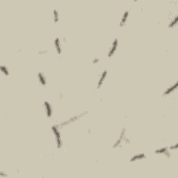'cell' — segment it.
I'll return each instance as SVG.
<instances>
[{"label":"cell","instance_id":"6da1fadb","mask_svg":"<svg viewBox=\"0 0 178 178\" xmlns=\"http://www.w3.org/2000/svg\"><path fill=\"white\" fill-rule=\"evenodd\" d=\"M60 126L59 125H54L51 127L53 135H54L55 141H56V147L58 149H61L63 147V141L61 138V133L60 132Z\"/></svg>","mask_w":178,"mask_h":178},{"label":"cell","instance_id":"7a4b0ae2","mask_svg":"<svg viewBox=\"0 0 178 178\" xmlns=\"http://www.w3.org/2000/svg\"><path fill=\"white\" fill-rule=\"evenodd\" d=\"M118 45H119L118 40L117 39V38H115V39L113 40L112 44H111V47H109V51H108V53H107L108 57L111 58V57H113V56H114L115 52H116L117 49H118Z\"/></svg>","mask_w":178,"mask_h":178},{"label":"cell","instance_id":"3957f363","mask_svg":"<svg viewBox=\"0 0 178 178\" xmlns=\"http://www.w3.org/2000/svg\"><path fill=\"white\" fill-rule=\"evenodd\" d=\"M125 133H126V129L125 128H122L120 131V135H119L118 139L115 141L114 144L113 145V149H114V148H119V147L122 146H121V145H122V143L124 142L125 139L126 138Z\"/></svg>","mask_w":178,"mask_h":178},{"label":"cell","instance_id":"277c9868","mask_svg":"<svg viewBox=\"0 0 178 178\" xmlns=\"http://www.w3.org/2000/svg\"><path fill=\"white\" fill-rule=\"evenodd\" d=\"M43 107L45 109V112L47 118H52L53 115V108L52 104L49 103L48 101H45L43 102Z\"/></svg>","mask_w":178,"mask_h":178},{"label":"cell","instance_id":"5b68a950","mask_svg":"<svg viewBox=\"0 0 178 178\" xmlns=\"http://www.w3.org/2000/svg\"><path fill=\"white\" fill-rule=\"evenodd\" d=\"M108 75V71L106 70H103V72L101 73L100 77L98 79V83H97V89H99L102 87V85H103L104 83V81L106 80V78L107 77Z\"/></svg>","mask_w":178,"mask_h":178},{"label":"cell","instance_id":"8992f818","mask_svg":"<svg viewBox=\"0 0 178 178\" xmlns=\"http://www.w3.org/2000/svg\"><path fill=\"white\" fill-rule=\"evenodd\" d=\"M178 86V82H175L172 85L170 86L169 87H168L167 89L165 90V91L163 93V96H168L170 94H172V93H174L177 90Z\"/></svg>","mask_w":178,"mask_h":178},{"label":"cell","instance_id":"52a82bcc","mask_svg":"<svg viewBox=\"0 0 178 178\" xmlns=\"http://www.w3.org/2000/svg\"><path fill=\"white\" fill-rule=\"evenodd\" d=\"M83 115L84 114H81V115H74V116L70 117V118L68 119V120H67L64 121V122H61V123L59 125L60 127H64V126H65V125H70V124L72 123V122H76V121L79 118H80L81 116H82V115Z\"/></svg>","mask_w":178,"mask_h":178},{"label":"cell","instance_id":"ba28073f","mask_svg":"<svg viewBox=\"0 0 178 178\" xmlns=\"http://www.w3.org/2000/svg\"><path fill=\"white\" fill-rule=\"evenodd\" d=\"M155 153L157 154V155H164L168 157H169L170 156V150L168 147H162V148H159V149L155 150Z\"/></svg>","mask_w":178,"mask_h":178},{"label":"cell","instance_id":"9c48e42d","mask_svg":"<svg viewBox=\"0 0 178 178\" xmlns=\"http://www.w3.org/2000/svg\"><path fill=\"white\" fill-rule=\"evenodd\" d=\"M54 46L56 49V52L58 55L61 54L62 53V47L61 43V39L59 38H56L54 40Z\"/></svg>","mask_w":178,"mask_h":178},{"label":"cell","instance_id":"30bf717a","mask_svg":"<svg viewBox=\"0 0 178 178\" xmlns=\"http://www.w3.org/2000/svg\"><path fill=\"white\" fill-rule=\"evenodd\" d=\"M146 158L147 156L145 153H138L132 156L131 158H130V161H131V162H134V161H141Z\"/></svg>","mask_w":178,"mask_h":178},{"label":"cell","instance_id":"8fae6325","mask_svg":"<svg viewBox=\"0 0 178 178\" xmlns=\"http://www.w3.org/2000/svg\"><path fill=\"white\" fill-rule=\"evenodd\" d=\"M37 78L40 85L43 86L47 85V79L43 72H38L37 74Z\"/></svg>","mask_w":178,"mask_h":178},{"label":"cell","instance_id":"7c38bea8","mask_svg":"<svg viewBox=\"0 0 178 178\" xmlns=\"http://www.w3.org/2000/svg\"><path fill=\"white\" fill-rule=\"evenodd\" d=\"M129 16V11H125L124 12V13L122 14V17L121 18L120 23V27H124L125 25H126L127 23Z\"/></svg>","mask_w":178,"mask_h":178},{"label":"cell","instance_id":"4fadbf2b","mask_svg":"<svg viewBox=\"0 0 178 178\" xmlns=\"http://www.w3.org/2000/svg\"><path fill=\"white\" fill-rule=\"evenodd\" d=\"M177 22H178V16L175 15V17L172 18L171 20H170L169 24H168V27H169L170 29L174 28V27L177 26Z\"/></svg>","mask_w":178,"mask_h":178},{"label":"cell","instance_id":"5bb4252c","mask_svg":"<svg viewBox=\"0 0 178 178\" xmlns=\"http://www.w3.org/2000/svg\"><path fill=\"white\" fill-rule=\"evenodd\" d=\"M0 70H1V73H2L4 76L8 77L10 75V72H9V70L6 65H1V66H0Z\"/></svg>","mask_w":178,"mask_h":178},{"label":"cell","instance_id":"9a60e30c","mask_svg":"<svg viewBox=\"0 0 178 178\" xmlns=\"http://www.w3.org/2000/svg\"><path fill=\"white\" fill-rule=\"evenodd\" d=\"M52 15H53V20H54V23H57L59 21V13L56 9H54L52 12Z\"/></svg>","mask_w":178,"mask_h":178},{"label":"cell","instance_id":"2e32d148","mask_svg":"<svg viewBox=\"0 0 178 178\" xmlns=\"http://www.w3.org/2000/svg\"><path fill=\"white\" fill-rule=\"evenodd\" d=\"M177 144H175V145H172V146H170L169 148H168V149L170 151V150H177Z\"/></svg>","mask_w":178,"mask_h":178},{"label":"cell","instance_id":"e0dca14e","mask_svg":"<svg viewBox=\"0 0 178 178\" xmlns=\"http://www.w3.org/2000/svg\"><path fill=\"white\" fill-rule=\"evenodd\" d=\"M100 61V58H95L93 60V64H97V63H98Z\"/></svg>","mask_w":178,"mask_h":178},{"label":"cell","instance_id":"ac0fdd59","mask_svg":"<svg viewBox=\"0 0 178 178\" xmlns=\"http://www.w3.org/2000/svg\"><path fill=\"white\" fill-rule=\"evenodd\" d=\"M62 40H63V41L64 42V43H66V40H65V37H63V38H62V39H61V41H62Z\"/></svg>","mask_w":178,"mask_h":178}]
</instances>
